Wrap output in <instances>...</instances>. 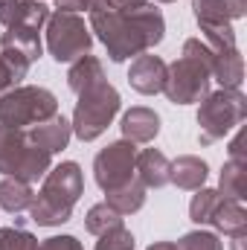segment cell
Segmentation results:
<instances>
[{
  "instance_id": "cell-1",
  "label": "cell",
  "mask_w": 247,
  "mask_h": 250,
  "mask_svg": "<svg viewBox=\"0 0 247 250\" xmlns=\"http://www.w3.org/2000/svg\"><path fill=\"white\" fill-rule=\"evenodd\" d=\"M87 15L90 32L105 44L114 64L154 50L166 35L163 12L151 0H99Z\"/></svg>"
},
{
  "instance_id": "cell-2",
  "label": "cell",
  "mask_w": 247,
  "mask_h": 250,
  "mask_svg": "<svg viewBox=\"0 0 247 250\" xmlns=\"http://www.w3.org/2000/svg\"><path fill=\"white\" fill-rule=\"evenodd\" d=\"M82 195H84L82 166L73 160H64L44 175V187L32 198V207H29V221H35L38 227H59L70 221L73 207L79 204Z\"/></svg>"
},
{
  "instance_id": "cell-3",
  "label": "cell",
  "mask_w": 247,
  "mask_h": 250,
  "mask_svg": "<svg viewBox=\"0 0 247 250\" xmlns=\"http://www.w3.org/2000/svg\"><path fill=\"white\" fill-rule=\"evenodd\" d=\"M209 59H212L209 47L201 38H189L184 44V56L166 64L163 93L172 105H192L209 93V82H212Z\"/></svg>"
},
{
  "instance_id": "cell-4",
  "label": "cell",
  "mask_w": 247,
  "mask_h": 250,
  "mask_svg": "<svg viewBox=\"0 0 247 250\" xmlns=\"http://www.w3.org/2000/svg\"><path fill=\"white\" fill-rule=\"evenodd\" d=\"M76 96H79V102H76L70 128H73V134L82 143H93L96 137H102L108 131V125L114 123V117L120 114L123 96L108 79H99V82L87 84Z\"/></svg>"
},
{
  "instance_id": "cell-5",
  "label": "cell",
  "mask_w": 247,
  "mask_h": 250,
  "mask_svg": "<svg viewBox=\"0 0 247 250\" xmlns=\"http://www.w3.org/2000/svg\"><path fill=\"white\" fill-rule=\"evenodd\" d=\"M53 169V154L38 148L23 128L0 125V175L35 184Z\"/></svg>"
},
{
  "instance_id": "cell-6",
  "label": "cell",
  "mask_w": 247,
  "mask_h": 250,
  "mask_svg": "<svg viewBox=\"0 0 247 250\" xmlns=\"http://www.w3.org/2000/svg\"><path fill=\"white\" fill-rule=\"evenodd\" d=\"M247 117V96L233 87H218L201 99L198 108V125H201V146H212L215 140L227 137L233 128L245 123Z\"/></svg>"
},
{
  "instance_id": "cell-7",
  "label": "cell",
  "mask_w": 247,
  "mask_h": 250,
  "mask_svg": "<svg viewBox=\"0 0 247 250\" xmlns=\"http://www.w3.org/2000/svg\"><path fill=\"white\" fill-rule=\"evenodd\" d=\"M59 114V99L53 90L38 84H18L0 96V125L32 128Z\"/></svg>"
},
{
  "instance_id": "cell-8",
  "label": "cell",
  "mask_w": 247,
  "mask_h": 250,
  "mask_svg": "<svg viewBox=\"0 0 247 250\" xmlns=\"http://www.w3.org/2000/svg\"><path fill=\"white\" fill-rule=\"evenodd\" d=\"M93 47L90 26L82 15L73 12H50L47 18V50L59 64H73L76 59L87 56Z\"/></svg>"
},
{
  "instance_id": "cell-9",
  "label": "cell",
  "mask_w": 247,
  "mask_h": 250,
  "mask_svg": "<svg viewBox=\"0 0 247 250\" xmlns=\"http://www.w3.org/2000/svg\"><path fill=\"white\" fill-rule=\"evenodd\" d=\"M134 163H137V146L128 140L108 143L96 157H93V178L102 192L123 187L134 181Z\"/></svg>"
},
{
  "instance_id": "cell-10",
  "label": "cell",
  "mask_w": 247,
  "mask_h": 250,
  "mask_svg": "<svg viewBox=\"0 0 247 250\" xmlns=\"http://www.w3.org/2000/svg\"><path fill=\"white\" fill-rule=\"evenodd\" d=\"M44 44H41V29H29V26H15L6 29L0 35V56L12 67L15 79H26L29 67L41 59Z\"/></svg>"
},
{
  "instance_id": "cell-11",
  "label": "cell",
  "mask_w": 247,
  "mask_h": 250,
  "mask_svg": "<svg viewBox=\"0 0 247 250\" xmlns=\"http://www.w3.org/2000/svg\"><path fill=\"white\" fill-rule=\"evenodd\" d=\"M128 84L143 93V96H157L163 93V84H166V62L160 56H137L131 62V70H128Z\"/></svg>"
},
{
  "instance_id": "cell-12",
  "label": "cell",
  "mask_w": 247,
  "mask_h": 250,
  "mask_svg": "<svg viewBox=\"0 0 247 250\" xmlns=\"http://www.w3.org/2000/svg\"><path fill=\"white\" fill-rule=\"evenodd\" d=\"M47 18H50V9L41 0H0V23L6 29H15V26L41 29Z\"/></svg>"
},
{
  "instance_id": "cell-13",
  "label": "cell",
  "mask_w": 247,
  "mask_h": 250,
  "mask_svg": "<svg viewBox=\"0 0 247 250\" xmlns=\"http://www.w3.org/2000/svg\"><path fill=\"white\" fill-rule=\"evenodd\" d=\"M198 26H221L247 15V0H192Z\"/></svg>"
},
{
  "instance_id": "cell-14",
  "label": "cell",
  "mask_w": 247,
  "mask_h": 250,
  "mask_svg": "<svg viewBox=\"0 0 247 250\" xmlns=\"http://www.w3.org/2000/svg\"><path fill=\"white\" fill-rule=\"evenodd\" d=\"M123 140L128 143H151L157 134H160V114L145 108V105H137L131 111L123 114Z\"/></svg>"
},
{
  "instance_id": "cell-15",
  "label": "cell",
  "mask_w": 247,
  "mask_h": 250,
  "mask_svg": "<svg viewBox=\"0 0 247 250\" xmlns=\"http://www.w3.org/2000/svg\"><path fill=\"white\" fill-rule=\"evenodd\" d=\"M169 157L157 148H143L137 151V163H134V175L145 189H163L169 184Z\"/></svg>"
},
{
  "instance_id": "cell-16",
  "label": "cell",
  "mask_w": 247,
  "mask_h": 250,
  "mask_svg": "<svg viewBox=\"0 0 247 250\" xmlns=\"http://www.w3.org/2000/svg\"><path fill=\"white\" fill-rule=\"evenodd\" d=\"M26 134H29V140H32L38 148L56 154V151H64V148H67V143H70V137H73V128H70V120H64V117L56 114V117H50V120H44V123L32 125Z\"/></svg>"
},
{
  "instance_id": "cell-17",
  "label": "cell",
  "mask_w": 247,
  "mask_h": 250,
  "mask_svg": "<svg viewBox=\"0 0 247 250\" xmlns=\"http://www.w3.org/2000/svg\"><path fill=\"white\" fill-rule=\"evenodd\" d=\"M206 175H209V166L198 154H181L169 166V184H175L178 189H186V192L201 189L206 184Z\"/></svg>"
},
{
  "instance_id": "cell-18",
  "label": "cell",
  "mask_w": 247,
  "mask_h": 250,
  "mask_svg": "<svg viewBox=\"0 0 247 250\" xmlns=\"http://www.w3.org/2000/svg\"><path fill=\"white\" fill-rule=\"evenodd\" d=\"M212 53V50H209ZM209 73L221 87H233L239 90L245 82V59L242 50H230V53H212L209 59Z\"/></svg>"
},
{
  "instance_id": "cell-19",
  "label": "cell",
  "mask_w": 247,
  "mask_h": 250,
  "mask_svg": "<svg viewBox=\"0 0 247 250\" xmlns=\"http://www.w3.org/2000/svg\"><path fill=\"white\" fill-rule=\"evenodd\" d=\"M209 224L224 233V236H245L247 233V209L242 207V201H230V198H221Z\"/></svg>"
},
{
  "instance_id": "cell-20",
  "label": "cell",
  "mask_w": 247,
  "mask_h": 250,
  "mask_svg": "<svg viewBox=\"0 0 247 250\" xmlns=\"http://www.w3.org/2000/svg\"><path fill=\"white\" fill-rule=\"evenodd\" d=\"M105 204H108L111 209H117L120 215H134V212H140L143 204H145V187L134 178V181H128L123 187L105 192Z\"/></svg>"
},
{
  "instance_id": "cell-21",
  "label": "cell",
  "mask_w": 247,
  "mask_h": 250,
  "mask_svg": "<svg viewBox=\"0 0 247 250\" xmlns=\"http://www.w3.org/2000/svg\"><path fill=\"white\" fill-rule=\"evenodd\" d=\"M32 198H35L32 184L18 181V178H3L0 181V209L18 215V212H23V209L32 207Z\"/></svg>"
},
{
  "instance_id": "cell-22",
  "label": "cell",
  "mask_w": 247,
  "mask_h": 250,
  "mask_svg": "<svg viewBox=\"0 0 247 250\" xmlns=\"http://www.w3.org/2000/svg\"><path fill=\"white\" fill-rule=\"evenodd\" d=\"M99 79H105V67H102V62L96 56H90V53L82 56V59H76V62L70 64V70H67V87L73 93L84 90L87 84H93Z\"/></svg>"
},
{
  "instance_id": "cell-23",
  "label": "cell",
  "mask_w": 247,
  "mask_h": 250,
  "mask_svg": "<svg viewBox=\"0 0 247 250\" xmlns=\"http://www.w3.org/2000/svg\"><path fill=\"white\" fill-rule=\"evenodd\" d=\"M218 195L230 198V201H245L247 198V175L242 163H233V160L224 163L221 178H218Z\"/></svg>"
},
{
  "instance_id": "cell-24",
  "label": "cell",
  "mask_w": 247,
  "mask_h": 250,
  "mask_svg": "<svg viewBox=\"0 0 247 250\" xmlns=\"http://www.w3.org/2000/svg\"><path fill=\"white\" fill-rule=\"evenodd\" d=\"M117 224H123V215L117 209H111L108 204H93L87 209V215H84V230L90 236H102L105 230H111Z\"/></svg>"
},
{
  "instance_id": "cell-25",
  "label": "cell",
  "mask_w": 247,
  "mask_h": 250,
  "mask_svg": "<svg viewBox=\"0 0 247 250\" xmlns=\"http://www.w3.org/2000/svg\"><path fill=\"white\" fill-rule=\"evenodd\" d=\"M218 201H221V195H218V189H195V198H192V204H189V218L195 221V224H209V218H212V212H215V207H218Z\"/></svg>"
},
{
  "instance_id": "cell-26",
  "label": "cell",
  "mask_w": 247,
  "mask_h": 250,
  "mask_svg": "<svg viewBox=\"0 0 247 250\" xmlns=\"http://www.w3.org/2000/svg\"><path fill=\"white\" fill-rule=\"evenodd\" d=\"M201 41L212 50V53H230V50H239L236 44V32H233V23H221V26H201Z\"/></svg>"
},
{
  "instance_id": "cell-27",
  "label": "cell",
  "mask_w": 247,
  "mask_h": 250,
  "mask_svg": "<svg viewBox=\"0 0 247 250\" xmlns=\"http://www.w3.org/2000/svg\"><path fill=\"white\" fill-rule=\"evenodd\" d=\"M0 250H38V239L23 227H0Z\"/></svg>"
},
{
  "instance_id": "cell-28",
  "label": "cell",
  "mask_w": 247,
  "mask_h": 250,
  "mask_svg": "<svg viewBox=\"0 0 247 250\" xmlns=\"http://www.w3.org/2000/svg\"><path fill=\"white\" fill-rule=\"evenodd\" d=\"M96 250H134L137 242H134V233L125 227V224H117L111 230H105L102 236H96Z\"/></svg>"
},
{
  "instance_id": "cell-29",
  "label": "cell",
  "mask_w": 247,
  "mask_h": 250,
  "mask_svg": "<svg viewBox=\"0 0 247 250\" xmlns=\"http://www.w3.org/2000/svg\"><path fill=\"white\" fill-rule=\"evenodd\" d=\"M178 250H224V245H221V239H218L215 233H209V230H192V233L181 236Z\"/></svg>"
},
{
  "instance_id": "cell-30",
  "label": "cell",
  "mask_w": 247,
  "mask_h": 250,
  "mask_svg": "<svg viewBox=\"0 0 247 250\" xmlns=\"http://www.w3.org/2000/svg\"><path fill=\"white\" fill-rule=\"evenodd\" d=\"M38 250H84L76 236H50L44 242H38Z\"/></svg>"
},
{
  "instance_id": "cell-31",
  "label": "cell",
  "mask_w": 247,
  "mask_h": 250,
  "mask_svg": "<svg viewBox=\"0 0 247 250\" xmlns=\"http://www.w3.org/2000/svg\"><path fill=\"white\" fill-rule=\"evenodd\" d=\"M96 3H99V0H56L59 12H73V15H79V12H90Z\"/></svg>"
},
{
  "instance_id": "cell-32",
  "label": "cell",
  "mask_w": 247,
  "mask_h": 250,
  "mask_svg": "<svg viewBox=\"0 0 247 250\" xmlns=\"http://www.w3.org/2000/svg\"><path fill=\"white\" fill-rule=\"evenodd\" d=\"M21 82L15 79V73H12V67L6 64V59L0 56V96L6 93V90H12V87H18Z\"/></svg>"
},
{
  "instance_id": "cell-33",
  "label": "cell",
  "mask_w": 247,
  "mask_h": 250,
  "mask_svg": "<svg viewBox=\"0 0 247 250\" xmlns=\"http://www.w3.org/2000/svg\"><path fill=\"white\" fill-rule=\"evenodd\" d=\"M230 160L247 166V160H245V134H242V131H239V134L233 137V143H230Z\"/></svg>"
},
{
  "instance_id": "cell-34",
  "label": "cell",
  "mask_w": 247,
  "mask_h": 250,
  "mask_svg": "<svg viewBox=\"0 0 247 250\" xmlns=\"http://www.w3.org/2000/svg\"><path fill=\"white\" fill-rule=\"evenodd\" d=\"M145 250H178V245L175 242H154L151 248H145Z\"/></svg>"
},
{
  "instance_id": "cell-35",
  "label": "cell",
  "mask_w": 247,
  "mask_h": 250,
  "mask_svg": "<svg viewBox=\"0 0 247 250\" xmlns=\"http://www.w3.org/2000/svg\"><path fill=\"white\" fill-rule=\"evenodd\" d=\"M157 3H175V0H157Z\"/></svg>"
}]
</instances>
